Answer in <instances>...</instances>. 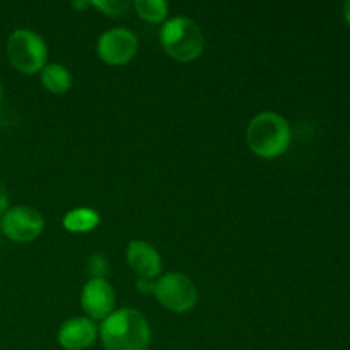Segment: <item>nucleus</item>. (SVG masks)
<instances>
[{
  "instance_id": "nucleus-20",
  "label": "nucleus",
  "mask_w": 350,
  "mask_h": 350,
  "mask_svg": "<svg viewBox=\"0 0 350 350\" xmlns=\"http://www.w3.org/2000/svg\"><path fill=\"white\" fill-rule=\"evenodd\" d=\"M349 140H350V133H349Z\"/></svg>"
},
{
  "instance_id": "nucleus-7",
  "label": "nucleus",
  "mask_w": 350,
  "mask_h": 350,
  "mask_svg": "<svg viewBox=\"0 0 350 350\" xmlns=\"http://www.w3.org/2000/svg\"><path fill=\"white\" fill-rule=\"evenodd\" d=\"M139 41L132 31L115 27L101 34L98 41V55L108 65H125L135 57Z\"/></svg>"
},
{
  "instance_id": "nucleus-16",
  "label": "nucleus",
  "mask_w": 350,
  "mask_h": 350,
  "mask_svg": "<svg viewBox=\"0 0 350 350\" xmlns=\"http://www.w3.org/2000/svg\"><path fill=\"white\" fill-rule=\"evenodd\" d=\"M137 289L142 294H154V291H156V280L139 277V280H137Z\"/></svg>"
},
{
  "instance_id": "nucleus-19",
  "label": "nucleus",
  "mask_w": 350,
  "mask_h": 350,
  "mask_svg": "<svg viewBox=\"0 0 350 350\" xmlns=\"http://www.w3.org/2000/svg\"><path fill=\"white\" fill-rule=\"evenodd\" d=\"M2 98H3V88H2V82H0V103H2Z\"/></svg>"
},
{
  "instance_id": "nucleus-3",
  "label": "nucleus",
  "mask_w": 350,
  "mask_h": 350,
  "mask_svg": "<svg viewBox=\"0 0 350 350\" xmlns=\"http://www.w3.org/2000/svg\"><path fill=\"white\" fill-rule=\"evenodd\" d=\"M161 44L174 60L193 62L204 53L205 38L197 23L188 17H173L161 29Z\"/></svg>"
},
{
  "instance_id": "nucleus-10",
  "label": "nucleus",
  "mask_w": 350,
  "mask_h": 350,
  "mask_svg": "<svg viewBox=\"0 0 350 350\" xmlns=\"http://www.w3.org/2000/svg\"><path fill=\"white\" fill-rule=\"evenodd\" d=\"M126 262L139 277L154 279L161 272V256L152 245L146 241H132L126 250Z\"/></svg>"
},
{
  "instance_id": "nucleus-2",
  "label": "nucleus",
  "mask_w": 350,
  "mask_h": 350,
  "mask_svg": "<svg viewBox=\"0 0 350 350\" xmlns=\"http://www.w3.org/2000/svg\"><path fill=\"white\" fill-rule=\"evenodd\" d=\"M293 132L284 116L272 111H263L252 118L246 130L248 146L256 156L272 159L289 149Z\"/></svg>"
},
{
  "instance_id": "nucleus-17",
  "label": "nucleus",
  "mask_w": 350,
  "mask_h": 350,
  "mask_svg": "<svg viewBox=\"0 0 350 350\" xmlns=\"http://www.w3.org/2000/svg\"><path fill=\"white\" fill-rule=\"evenodd\" d=\"M7 205H9V197H7L5 187L0 181V219L3 217V214L7 212Z\"/></svg>"
},
{
  "instance_id": "nucleus-18",
  "label": "nucleus",
  "mask_w": 350,
  "mask_h": 350,
  "mask_svg": "<svg viewBox=\"0 0 350 350\" xmlns=\"http://www.w3.org/2000/svg\"><path fill=\"white\" fill-rule=\"evenodd\" d=\"M344 17H345V21H347L349 26H350V0H349V2H345V5H344Z\"/></svg>"
},
{
  "instance_id": "nucleus-1",
  "label": "nucleus",
  "mask_w": 350,
  "mask_h": 350,
  "mask_svg": "<svg viewBox=\"0 0 350 350\" xmlns=\"http://www.w3.org/2000/svg\"><path fill=\"white\" fill-rule=\"evenodd\" d=\"M99 335L106 350H147L150 344L149 323L132 308L113 311L103 321Z\"/></svg>"
},
{
  "instance_id": "nucleus-4",
  "label": "nucleus",
  "mask_w": 350,
  "mask_h": 350,
  "mask_svg": "<svg viewBox=\"0 0 350 350\" xmlns=\"http://www.w3.org/2000/svg\"><path fill=\"white\" fill-rule=\"evenodd\" d=\"M7 55L14 68L23 74H36L46 65L48 48L40 34L29 29H17L10 34Z\"/></svg>"
},
{
  "instance_id": "nucleus-6",
  "label": "nucleus",
  "mask_w": 350,
  "mask_h": 350,
  "mask_svg": "<svg viewBox=\"0 0 350 350\" xmlns=\"http://www.w3.org/2000/svg\"><path fill=\"white\" fill-rule=\"evenodd\" d=\"M43 215L33 207L17 205L7 208L3 217L0 219V231L9 239L17 243H29L43 232Z\"/></svg>"
},
{
  "instance_id": "nucleus-8",
  "label": "nucleus",
  "mask_w": 350,
  "mask_h": 350,
  "mask_svg": "<svg viewBox=\"0 0 350 350\" xmlns=\"http://www.w3.org/2000/svg\"><path fill=\"white\" fill-rule=\"evenodd\" d=\"M82 310L92 320H105L115 308V291L106 279H91L81 294Z\"/></svg>"
},
{
  "instance_id": "nucleus-5",
  "label": "nucleus",
  "mask_w": 350,
  "mask_h": 350,
  "mask_svg": "<svg viewBox=\"0 0 350 350\" xmlns=\"http://www.w3.org/2000/svg\"><path fill=\"white\" fill-rule=\"evenodd\" d=\"M154 296L173 313H187L197 304V287L183 273H167L156 280Z\"/></svg>"
},
{
  "instance_id": "nucleus-12",
  "label": "nucleus",
  "mask_w": 350,
  "mask_h": 350,
  "mask_svg": "<svg viewBox=\"0 0 350 350\" xmlns=\"http://www.w3.org/2000/svg\"><path fill=\"white\" fill-rule=\"evenodd\" d=\"M99 214L92 208H74L68 214H65L64 226L70 232H88L98 228Z\"/></svg>"
},
{
  "instance_id": "nucleus-14",
  "label": "nucleus",
  "mask_w": 350,
  "mask_h": 350,
  "mask_svg": "<svg viewBox=\"0 0 350 350\" xmlns=\"http://www.w3.org/2000/svg\"><path fill=\"white\" fill-rule=\"evenodd\" d=\"M92 7L101 10L103 14L108 16H122L129 10L130 3L126 0H96V2H89Z\"/></svg>"
},
{
  "instance_id": "nucleus-9",
  "label": "nucleus",
  "mask_w": 350,
  "mask_h": 350,
  "mask_svg": "<svg viewBox=\"0 0 350 350\" xmlns=\"http://www.w3.org/2000/svg\"><path fill=\"white\" fill-rule=\"evenodd\" d=\"M98 337L96 325L89 318H72L62 325L58 342L65 350H84L91 347Z\"/></svg>"
},
{
  "instance_id": "nucleus-13",
  "label": "nucleus",
  "mask_w": 350,
  "mask_h": 350,
  "mask_svg": "<svg viewBox=\"0 0 350 350\" xmlns=\"http://www.w3.org/2000/svg\"><path fill=\"white\" fill-rule=\"evenodd\" d=\"M137 14L147 23H161L167 16V3L164 0H137L133 3Z\"/></svg>"
},
{
  "instance_id": "nucleus-15",
  "label": "nucleus",
  "mask_w": 350,
  "mask_h": 350,
  "mask_svg": "<svg viewBox=\"0 0 350 350\" xmlns=\"http://www.w3.org/2000/svg\"><path fill=\"white\" fill-rule=\"evenodd\" d=\"M88 272L91 279H105L108 272V258L103 255H92L88 262Z\"/></svg>"
},
{
  "instance_id": "nucleus-11",
  "label": "nucleus",
  "mask_w": 350,
  "mask_h": 350,
  "mask_svg": "<svg viewBox=\"0 0 350 350\" xmlns=\"http://www.w3.org/2000/svg\"><path fill=\"white\" fill-rule=\"evenodd\" d=\"M41 82L53 94H64V92L70 89L72 75L64 65L46 64L43 70H41Z\"/></svg>"
}]
</instances>
